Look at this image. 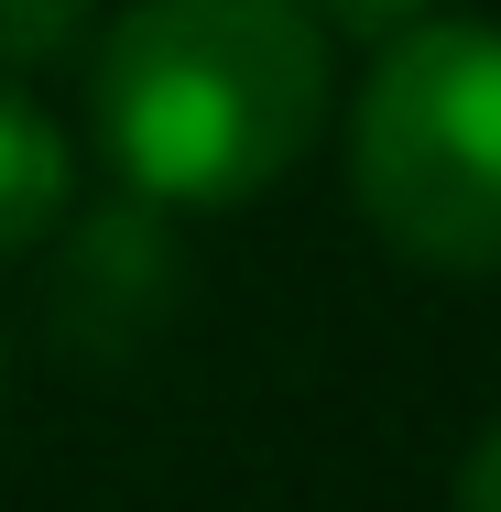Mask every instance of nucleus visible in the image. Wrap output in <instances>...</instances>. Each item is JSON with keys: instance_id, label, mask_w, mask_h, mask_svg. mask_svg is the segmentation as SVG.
I'll return each instance as SVG.
<instances>
[{"instance_id": "6", "label": "nucleus", "mask_w": 501, "mask_h": 512, "mask_svg": "<svg viewBox=\"0 0 501 512\" xmlns=\"http://www.w3.org/2000/svg\"><path fill=\"white\" fill-rule=\"evenodd\" d=\"M316 33H360V44H393L403 22H425L436 0H295Z\"/></svg>"}, {"instance_id": "4", "label": "nucleus", "mask_w": 501, "mask_h": 512, "mask_svg": "<svg viewBox=\"0 0 501 512\" xmlns=\"http://www.w3.org/2000/svg\"><path fill=\"white\" fill-rule=\"evenodd\" d=\"M66 207H77V153H66V131L0 77V262L44 251V229H55Z\"/></svg>"}, {"instance_id": "5", "label": "nucleus", "mask_w": 501, "mask_h": 512, "mask_svg": "<svg viewBox=\"0 0 501 512\" xmlns=\"http://www.w3.org/2000/svg\"><path fill=\"white\" fill-rule=\"evenodd\" d=\"M88 33V0H0V66H44Z\"/></svg>"}, {"instance_id": "2", "label": "nucleus", "mask_w": 501, "mask_h": 512, "mask_svg": "<svg viewBox=\"0 0 501 512\" xmlns=\"http://www.w3.org/2000/svg\"><path fill=\"white\" fill-rule=\"evenodd\" d=\"M349 186L425 273H501V22L425 11L371 55Z\"/></svg>"}, {"instance_id": "8", "label": "nucleus", "mask_w": 501, "mask_h": 512, "mask_svg": "<svg viewBox=\"0 0 501 512\" xmlns=\"http://www.w3.org/2000/svg\"><path fill=\"white\" fill-rule=\"evenodd\" d=\"M0 371H11V338H0Z\"/></svg>"}, {"instance_id": "1", "label": "nucleus", "mask_w": 501, "mask_h": 512, "mask_svg": "<svg viewBox=\"0 0 501 512\" xmlns=\"http://www.w3.org/2000/svg\"><path fill=\"white\" fill-rule=\"evenodd\" d=\"M99 142L153 207H251L327 131V33L295 0H131L99 33Z\"/></svg>"}, {"instance_id": "3", "label": "nucleus", "mask_w": 501, "mask_h": 512, "mask_svg": "<svg viewBox=\"0 0 501 512\" xmlns=\"http://www.w3.org/2000/svg\"><path fill=\"white\" fill-rule=\"evenodd\" d=\"M55 262H44V327L88 360V371H120L142 360L164 327H175V229L153 197H109V207H66L55 229Z\"/></svg>"}, {"instance_id": "7", "label": "nucleus", "mask_w": 501, "mask_h": 512, "mask_svg": "<svg viewBox=\"0 0 501 512\" xmlns=\"http://www.w3.org/2000/svg\"><path fill=\"white\" fill-rule=\"evenodd\" d=\"M458 512H501V414L480 425V447H469V469H458Z\"/></svg>"}]
</instances>
